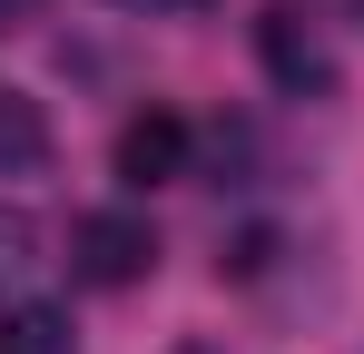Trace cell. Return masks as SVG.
Returning <instances> with one entry per match:
<instances>
[{
    "label": "cell",
    "mask_w": 364,
    "mask_h": 354,
    "mask_svg": "<svg viewBox=\"0 0 364 354\" xmlns=\"http://www.w3.org/2000/svg\"><path fill=\"white\" fill-rule=\"evenodd\" d=\"M30 266H40V227H30V217H20V207H0V295L20 286V276H30Z\"/></svg>",
    "instance_id": "6"
},
{
    "label": "cell",
    "mask_w": 364,
    "mask_h": 354,
    "mask_svg": "<svg viewBox=\"0 0 364 354\" xmlns=\"http://www.w3.org/2000/svg\"><path fill=\"white\" fill-rule=\"evenodd\" d=\"M187 148H197V128H187L178 109H138L119 128V187H138V197H148V187H178Z\"/></svg>",
    "instance_id": "3"
},
{
    "label": "cell",
    "mask_w": 364,
    "mask_h": 354,
    "mask_svg": "<svg viewBox=\"0 0 364 354\" xmlns=\"http://www.w3.org/2000/svg\"><path fill=\"white\" fill-rule=\"evenodd\" d=\"M256 59H266V79H276L286 99H315V89L335 79V59H325V40H315V20H305L296 0H276V10L256 20Z\"/></svg>",
    "instance_id": "2"
},
{
    "label": "cell",
    "mask_w": 364,
    "mask_h": 354,
    "mask_svg": "<svg viewBox=\"0 0 364 354\" xmlns=\"http://www.w3.org/2000/svg\"><path fill=\"white\" fill-rule=\"evenodd\" d=\"M40 168H50V118L40 99L0 89V177H40Z\"/></svg>",
    "instance_id": "4"
},
{
    "label": "cell",
    "mask_w": 364,
    "mask_h": 354,
    "mask_svg": "<svg viewBox=\"0 0 364 354\" xmlns=\"http://www.w3.org/2000/svg\"><path fill=\"white\" fill-rule=\"evenodd\" d=\"M187 354H197V345H187Z\"/></svg>",
    "instance_id": "8"
},
{
    "label": "cell",
    "mask_w": 364,
    "mask_h": 354,
    "mask_svg": "<svg viewBox=\"0 0 364 354\" xmlns=\"http://www.w3.org/2000/svg\"><path fill=\"white\" fill-rule=\"evenodd\" d=\"M69 266H79L89 286H138V276L158 266V227H148L138 207H99V217L69 227Z\"/></svg>",
    "instance_id": "1"
},
{
    "label": "cell",
    "mask_w": 364,
    "mask_h": 354,
    "mask_svg": "<svg viewBox=\"0 0 364 354\" xmlns=\"http://www.w3.org/2000/svg\"><path fill=\"white\" fill-rule=\"evenodd\" d=\"M0 354H79V325L60 305H0Z\"/></svg>",
    "instance_id": "5"
},
{
    "label": "cell",
    "mask_w": 364,
    "mask_h": 354,
    "mask_svg": "<svg viewBox=\"0 0 364 354\" xmlns=\"http://www.w3.org/2000/svg\"><path fill=\"white\" fill-rule=\"evenodd\" d=\"M10 20H40V0H0V30H10Z\"/></svg>",
    "instance_id": "7"
}]
</instances>
